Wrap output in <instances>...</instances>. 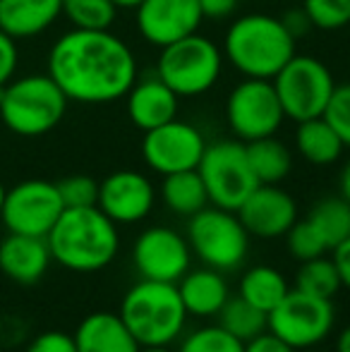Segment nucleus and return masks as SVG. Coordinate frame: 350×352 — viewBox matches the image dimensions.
<instances>
[{"mask_svg":"<svg viewBox=\"0 0 350 352\" xmlns=\"http://www.w3.org/2000/svg\"><path fill=\"white\" fill-rule=\"evenodd\" d=\"M305 218L317 228L329 252H333L346 237H350V204L343 197H324Z\"/></svg>","mask_w":350,"mask_h":352,"instance_id":"27","label":"nucleus"},{"mask_svg":"<svg viewBox=\"0 0 350 352\" xmlns=\"http://www.w3.org/2000/svg\"><path fill=\"white\" fill-rule=\"evenodd\" d=\"M156 190L146 175L137 170H116L98 182L96 206L118 226L144 221L154 209Z\"/></svg>","mask_w":350,"mask_h":352,"instance_id":"16","label":"nucleus"},{"mask_svg":"<svg viewBox=\"0 0 350 352\" xmlns=\"http://www.w3.org/2000/svg\"><path fill=\"white\" fill-rule=\"evenodd\" d=\"M245 352H295L285 340H281L278 336H274L269 329L264 333L254 336L252 340L245 343Z\"/></svg>","mask_w":350,"mask_h":352,"instance_id":"38","label":"nucleus"},{"mask_svg":"<svg viewBox=\"0 0 350 352\" xmlns=\"http://www.w3.org/2000/svg\"><path fill=\"white\" fill-rule=\"evenodd\" d=\"M235 213L252 237L276 240L298 221V204L278 185H257Z\"/></svg>","mask_w":350,"mask_h":352,"instance_id":"17","label":"nucleus"},{"mask_svg":"<svg viewBox=\"0 0 350 352\" xmlns=\"http://www.w3.org/2000/svg\"><path fill=\"white\" fill-rule=\"evenodd\" d=\"M336 324V307L327 297H317L290 287L288 295L269 311V331L295 352L324 343Z\"/></svg>","mask_w":350,"mask_h":352,"instance_id":"10","label":"nucleus"},{"mask_svg":"<svg viewBox=\"0 0 350 352\" xmlns=\"http://www.w3.org/2000/svg\"><path fill=\"white\" fill-rule=\"evenodd\" d=\"M303 10L312 27L322 32H336L350 24V0H303Z\"/></svg>","mask_w":350,"mask_h":352,"instance_id":"33","label":"nucleus"},{"mask_svg":"<svg viewBox=\"0 0 350 352\" xmlns=\"http://www.w3.org/2000/svg\"><path fill=\"white\" fill-rule=\"evenodd\" d=\"M63 211H65V204H63L56 182L24 180L8 190L0 218L8 232L46 237Z\"/></svg>","mask_w":350,"mask_h":352,"instance_id":"12","label":"nucleus"},{"mask_svg":"<svg viewBox=\"0 0 350 352\" xmlns=\"http://www.w3.org/2000/svg\"><path fill=\"white\" fill-rule=\"evenodd\" d=\"M295 287L303 292H309V295L317 297H327V300H333L338 290H341V276H338V269L333 264V259H329L327 254L317 256V259L303 261L298 276H295Z\"/></svg>","mask_w":350,"mask_h":352,"instance_id":"29","label":"nucleus"},{"mask_svg":"<svg viewBox=\"0 0 350 352\" xmlns=\"http://www.w3.org/2000/svg\"><path fill=\"white\" fill-rule=\"evenodd\" d=\"M281 22L285 24V29H288L295 38H303L305 34L312 29V22H309L307 12H305L303 8H300V10H288V12L281 17Z\"/></svg>","mask_w":350,"mask_h":352,"instance_id":"39","label":"nucleus"},{"mask_svg":"<svg viewBox=\"0 0 350 352\" xmlns=\"http://www.w3.org/2000/svg\"><path fill=\"white\" fill-rule=\"evenodd\" d=\"M206 151V140L195 125L185 120H171L144 132L142 156L146 166L159 175L180 170H195Z\"/></svg>","mask_w":350,"mask_h":352,"instance_id":"14","label":"nucleus"},{"mask_svg":"<svg viewBox=\"0 0 350 352\" xmlns=\"http://www.w3.org/2000/svg\"><path fill=\"white\" fill-rule=\"evenodd\" d=\"M283 237H285V247H288V254L298 261L317 259V256H324L329 252L327 242L322 240L317 228L307 218H303V221L298 218Z\"/></svg>","mask_w":350,"mask_h":352,"instance_id":"32","label":"nucleus"},{"mask_svg":"<svg viewBox=\"0 0 350 352\" xmlns=\"http://www.w3.org/2000/svg\"><path fill=\"white\" fill-rule=\"evenodd\" d=\"M331 259L338 269V276H341V285L350 290V237H346V240L333 250Z\"/></svg>","mask_w":350,"mask_h":352,"instance_id":"41","label":"nucleus"},{"mask_svg":"<svg viewBox=\"0 0 350 352\" xmlns=\"http://www.w3.org/2000/svg\"><path fill=\"white\" fill-rule=\"evenodd\" d=\"M118 314L142 348L173 345L182 338L190 319L175 283L146 278L125 292Z\"/></svg>","mask_w":350,"mask_h":352,"instance_id":"4","label":"nucleus"},{"mask_svg":"<svg viewBox=\"0 0 350 352\" xmlns=\"http://www.w3.org/2000/svg\"><path fill=\"white\" fill-rule=\"evenodd\" d=\"M63 14L75 29H111L118 8L113 0H63Z\"/></svg>","mask_w":350,"mask_h":352,"instance_id":"30","label":"nucleus"},{"mask_svg":"<svg viewBox=\"0 0 350 352\" xmlns=\"http://www.w3.org/2000/svg\"><path fill=\"white\" fill-rule=\"evenodd\" d=\"M199 8H201V12H204V17L223 19L235 12L238 0H199Z\"/></svg>","mask_w":350,"mask_h":352,"instance_id":"40","label":"nucleus"},{"mask_svg":"<svg viewBox=\"0 0 350 352\" xmlns=\"http://www.w3.org/2000/svg\"><path fill=\"white\" fill-rule=\"evenodd\" d=\"M197 173L206 187L209 204L228 211H238L240 204L259 185L252 168H250L245 144L238 140L206 144V151L197 166Z\"/></svg>","mask_w":350,"mask_h":352,"instance_id":"9","label":"nucleus"},{"mask_svg":"<svg viewBox=\"0 0 350 352\" xmlns=\"http://www.w3.org/2000/svg\"><path fill=\"white\" fill-rule=\"evenodd\" d=\"M48 250L58 266L75 274L106 269L120 250V232L98 206L65 209L46 235Z\"/></svg>","mask_w":350,"mask_h":352,"instance_id":"2","label":"nucleus"},{"mask_svg":"<svg viewBox=\"0 0 350 352\" xmlns=\"http://www.w3.org/2000/svg\"><path fill=\"white\" fill-rule=\"evenodd\" d=\"M161 199L171 211L177 216H195L204 206H209V195L201 182L199 173L195 170H180L164 175V185H161Z\"/></svg>","mask_w":350,"mask_h":352,"instance_id":"26","label":"nucleus"},{"mask_svg":"<svg viewBox=\"0 0 350 352\" xmlns=\"http://www.w3.org/2000/svg\"><path fill=\"white\" fill-rule=\"evenodd\" d=\"M187 242L192 256L216 271H233L248 259L250 232L235 211L221 206H204L190 216Z\"/></svg>","mask_w":350,"mask_h":352,"instance_id":"6","label":"nucleus"},{"mask_svg":"<svg viewBox=\"0 0 350 352\" xmlns=\"http://www.w3.org/2000/svg\"><path fill=\"white\" fill-rule=\"evenodd\" d=\"M248 161L259 185H278L290 175L293 168V153L276 137H262L245 144Z\"/></svg>","mask_w":350,"mask_h":352,"instance_id":"25","label":"nucleus"},{"mask_svg":"<svg viewBox=\"0 0 350 352\" xmlns=\"http://www.w3.org/2000/svg\"><path fill=\"white\" fill-rule=\"evenodd\" d=\"M322 118L333 127L341 142L350 146V84H336Z\"/></svg>","mask_w":350,"mask_h":352,"instance_id":"35","label":"nucleus"},{"mask_svg":"<svg viewBox=\"0 0 350 352\" xmlns=\"http://www.w3.org/2000/svg\"><path fill=\"white\" fill-rule=\"evenodd\" d=\"M288 290H290V285H288V280H285V276L269 264L250 266V269L240 276V283H238V295L243 297L245 302H250L252 307L266 311V314L288 295Z\"/></svg>","mask_w":350,"mask_h":352,"instance_id":"24","label":"nucleus"},{"mask_svg":"<svg viewBox=\"0 0 350 352\" xmlns=\"http://www.w3.org/2000/svg\"><path fill=\"white\" fill-rule=\"evenodd\" d=\"M140 352H175V350H171V345H149V348H142Z\"/></svg>","mask_w":350,"mask_h":352,"instance_id":"45","label":"nucleus"},{"mask_svg":"<svg viewBox=\"0 0 350 352\" xmlns=\"http://www.w3.org/2000/svg\"><path fill=\"white\" fill-rule=\"evenodd\" d=\"M51 261L46 237L10 232L0 240V271L17 285H36L46 276Z\"/></svg>","mask_w":350,"mask_h":352,"instance_id":"19","label":"nucleus"},{"mask_svg":"<svg viewBox=\"0 0 350 352\" xmlns=\"http://www.w3.org/2000/svg\"><path fill=\"white\" fill-rule=\"evenodd\" d=\"M132 264L146 280L177 283L192 266V250L185 235L173 228L151 226L132 245Z\"/></svg>","mask_w":350,"mask_h":352,"instance_id":"13","label":"nucleus"},{"mask_svg":"<svg viewBox=\"0 0 350 352\" xmlns=\"http://www.w3.org/2000/svg\"><path fill=\"white\" fill-rule=\"evenodd\" d=\"M298 38L278 17L252 12L238 17L223 38V58L240 74L252 79H274L295 56Z\"/></svg>","mask_w":350,"mask_h":352,"instance_id":"3","label":"nucleus"},{"mask_svg":"<svg viewBox=\"0 0 350 352\" xmlns=\"http://www.w3.org/2000/svg\"><path fill=\"white\" fill-rule=\"evenodd\" d=\"M201 19L199 0H142L137 5V29L156 48L197 34Z\"/></svg>","mask_w":350,"mask_h":352,"instance_id":"15","label":"nucleus"},{"mask_svg":"<svg viewBox=\"0 0 350 352\" xmlns=\"http://www.w3.org/2000/svg\"><path fill=\"white\" fill-rule=\"evenodd\" d=\"M219 326L228 331L230 336H235L238 340L248 343L254 336L264 333L269 329V314L252 307L250 302H245L240 295H230L223 309L219 311Z\"/></svg>","mask_w":350,"mask_h":352,"instance_id":"28","label":"nucleus"},{"mask_svg":"<svg viewBox=\"0 0 350 352\" xmlns=\"http://www.w3.org/2000/svg\"><path fill=\"white\" fill-rule=\"evenodd\" d=\"M116 3V8H122V10H137V5L142 3V0H113Z\"/></svg>","mask_w":350,"mask_h":352,"instance_id":"44","label":"nucleus"},{"mask_svg":"<svg viewBox=\"0 0 350 352\" xmlns=\"http://www.w3.org/2000/svg\"><path fill=\"white\" fill-rule=\"evenodd\" d=\"M125 98L127 116H130L132 125L140 127L142 132H149L154 127L164 125V122L175 120L177 108H180V96L159 74L135 79V84L125 94Z\"/></svg>","mask_w":350,"mask_h":352,"instance_id":"18","label":"nucleus"},{"mask_svg":"<svg viewBox=\"0 0 350 352\" xmlns=\"http://www.w3.org/2000/svg\"><path fill=\"white\" fill-rule=\"evenodd\" d=\"M17 60H19V51H17V41H14L10 34H5L0 29V89L14 77L17 70Z\"/></svg>","mask_w":350,"mask_h":352,"instance_id":"37","label":"nucleus"},{"mask_svg":"<svg viewBox=\"0 0 350 352\" xmlns=\"http://www.w3.org/2000/svg\"><path fill=\"white\" fill-rule=\"evenodd\" d=\"M223 53L211 38L190 34L175 43L161 48L156 74L168 84L180 98L206 94L221 77Z\"/></svg>","mask_w":350,"mask_h":352,"instance_id":"7","label":"nucleus"},{"mask_svg":"<svg viewBox=\"0 0 350 352\" xmlns=\"http://www.w3.org/2000/svg\"><path fill=\"white\" fill-rule=\"evenodd\" d=\"M63 14V0H0V29L17 41L43 34Z\"/></svg>","mask_w":350,"mask_h":352,"instance_id":"22","label":"nucleus"},{"mask_svg":"<svg viewBox=\"0 0 350 352\" xmlns=\"http://www.w3.org/2000/svg\"><path fill=\"white\" fill-rule=\"evenodd\" d=\"M336 352H350V324L338 333L336 338Z\"/></svg>","mask_w":350,"mask_h":352,"instance_id":"43","label":"nucleus"},{"mask_svg":"<svg viewBox=\"0 0 350 352\" xmlns=\"http://www.w3.org/2000/svg\"><path fill=\"white\" fill-rule=\"evenodd\" d=\"M341 197L350 204V161L343 166V170H341Z\"/></svg>","mask_w":350,"mask_h":352,"instance_id":"42","label":"nucleus"},{"mask_svg":"<svg viewBox=\"0 0 350 352\" xmlns=\"http://www.w3.org/2000/svg\"><path fill=\"white\" fill-rule=\"evenodd\" d=\"M61 199L65 209H85V206H96L98 201V182L89 175H70L65 180L56 182Z\"/></svg>","mask_w":350,"mask_h":352,"instance_id":"34","label":"nucleus"},{"mask_svg":"<svg viewBox=\"0 0 350 352\" xmlns=\"http://www.w3.org/2000/svg\"><path fill=\"white\" fill-rule=\"evenodd\" d=\"M177 352H245V343L219 324H209L190 331L187 336L182 333Z\"/></svg>","mask_w":350,"mask_h":352,"instance_id":"31","label":"nucleus"},{"mask_svg":"<svg viewBox=\"0 0 350 352\" xmlns=\"http://www.w3.org/2000/svg\"><path fill=\"white\" fill-rule=\"evenodd\" d=\"M226 120L230 132L243 144L274 137L285 120L274 82L248 77L233 87L226 101Z\"/></svg>","mask_w":350,"mask_h":352,"instance_id":"11","label":"nucleus"},{"mask_svg":"<svg viewBox=\"0 0 350 352\" xmlns=\"http://www.w3.org/2000/svg\"><path fill=\"white\" fill-rule=\"evenodd\" d=\"M24 352H77V345L65 331H43L29 340Z\"/></svg>","mask_w":350,"mask_h":352,"instance_id":"36","label":"nucleus"},{"mask_svg":"<svg viewBox=\"0 0 350 352\" xmlns=\"http://www.w3.org/2000/svg\"><path fill=\"white\" fill-rule=\"evenodd\" d=\"M67 96L51 74H27L10 79L0 89V118L19 137H41L61 125Z\"/></svg>","mask_w":350,"mask_h":352,"instance_id":"5","label":"nucleus"},{"mask_svg":"<svg viewBox=\"0 0 350 352\" xmlns=\"http://www.w3.org/2000/svg\"><path fill=\"white\" fill-rule=\"evenodd\" d=\"M77 352H140L142 345L130 333L120 314L94 311L80 321L72 333Z\"/></svg>","mask_w":350,"mask_h":352,"instance_id":"20","label":"nucleus"},{"mask_svg":"<svg viewBox=\"0 0 350 352\" xmlns=\"http://www.w3.org/2000/svg\"><path fill=\"white\" fill-rule=\"evenodd\" d=\"M295 146L300 156L312 166H331L341 158L346 144L324 118H312V120L298 122Z\"/></svg>","mask_w":350,"mask_h":352,"instance_id":"23","label":"nucleus"},{"mask_svg":"<svg viewBox=\"0 0 350 352\" xmlns=\"http://www.w3.org/2000/svg\"><path fill=\"white\" fill-rule=\"evenodd\" d=\"M175 285L187 314L199 316V319L219 316V311L223 309L230 297V287L223 278V271L209 269V266L190 269Z\"/></svg>","mask_w":350,"mask_h":352,"instance_id":"21","label":"nucleus"},{"mask_svg":"<svg viewBox=\"0 0 350 352\" xmlns=\"http://www.w3.org/2000/svg\"><path fill=\"white\" fill-rule=\"evenodd\" d=\"M48 74L67 101L101 106L130 91L137 79V58L111 29H72L53 43Z\"/></svg>","mask_w":350,"mask_h":352,"instance_id":"1","label":"nucleus"},{"mask_svg":"<svg viewBox=\"0 0 350 352\" xmlns=\"http://www.w3.org/2000/svg\"><path fill=\"white\" fill-rule=\"evenodd\" d=\"M5 195H8V190H5V185L0 182V209H3V204H5Z\"/></svg>","mask_w":350,"mask_h":352,"instance_id":"46","label":"nucleus"},{"mask_svg":"<svg viewBox=\"0 0 350 352\" xmlns=\"http://www.w3.org/2000/svg\"><path fill=\"white\" fill-rule=\"evenodd\" d=\"M271 82L285 118L295 122L322 118L336 89L331 70L319 58L298 56V53L281 67V72Z\"/></svg>","mask_w":350,"mask_h":352,"instance_id":"8","label":"nucleus"}]
</instances>
